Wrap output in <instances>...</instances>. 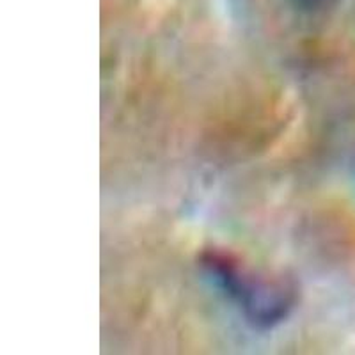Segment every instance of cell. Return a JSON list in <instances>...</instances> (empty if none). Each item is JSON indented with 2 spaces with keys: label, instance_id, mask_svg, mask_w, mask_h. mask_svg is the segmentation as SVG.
<instances>
[{
  "label": "cell",
  "instance_id": "cell-1",
  "mask_svg": "<svg viewBox=\"0 0 355 355\" xmlns=\"http://www.w3.org/2000/svg\"><path fill=\"white\" fill-rule=\"evenodd\" d=\"M208 266L210 274L215 275L218 284L236 300L250 322L268 327L286 318L293 304L291 291L286 286L243 274L227 259L211 258Z\"/></svg>",
  "mask_w": 355,
  "mask_h": 355
}]
</instances>
